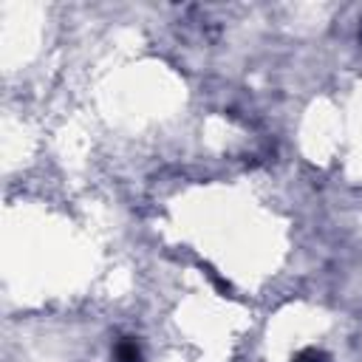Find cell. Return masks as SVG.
<instances>
[{"instance_id": "6da1fadb", "label": "cell", "mask_w": 362, "mask_h": 362, "mask_svg": "<svg viewBox=\"0 0 362 362\" xmlns=\"http://www.w3.org/2000/svg\"><path fill=\"white\" fill-rule=\"evenodd\" d=\"M116 359H119V362H139L141 356H139L136 342H133V339H119V342H116Z\"/></svg>"}, {"instance_id": "7a4b0ae2", "label": "cell", "mask_w": 362, "mask_h": 362, "mask_svg": "<svg viewBox=\"0 0 362 362\" xmlns=\"http://www.w3.org/2000/svg\"><path fill=\"white\" fill-rule=\"evenodd\" d=\"M294 362H328V356L322 351H317V348H305L303 354H297Z\"/></svg>"}]
</instances>
